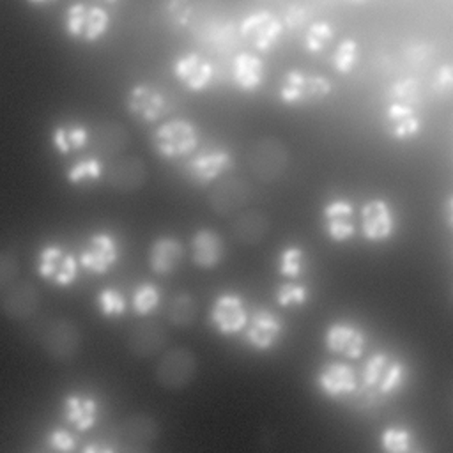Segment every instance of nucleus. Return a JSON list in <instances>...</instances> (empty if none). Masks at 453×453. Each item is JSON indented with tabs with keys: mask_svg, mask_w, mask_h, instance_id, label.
Instances as JSON below:
<instances>
[{
	"mask_svg": "<svg viewBox=\"0 0 453 453\" xmlns=\"http://www.w3.org/2000/svg\"><path fill=\"white\" fill-rule=\"evenodd\" d=\"M157 423L147 414H133L126 418L117 428L119 449L127 453L149 451L157 439Z\"/></svg>",
	"mask_w": 453,
	"mask_h": 453,
	"instance_id": "16",
	"label": "nucleus"
},
{
	"mask_svg": "<svg viewBox=\"0 0 453 453\" xmlns=\"http://www.w3.org/2000/svg\"><path fill=\"white\" fill-rule=\"evenodd\" d=\"M322 225L333 242H347L356 234L354 205L345 198H333L322 207Z\"/></svg>",
	"mask_w": 453,
	"mask_h": 453,
	"instance_id": "21",
	"label": "nucleus"
},
{
	"mask_svg": "<svg viewBox=\"0 0 453 453\" xmlns=\"http://www.w3.org/2000/svg\"><path fill=\"white\" fill-rule=\"evenodd\" d=\"M269 230H271V221L267 214L262 211L241 212L230 226L232 237L244 246L260 244L267 237Z\"/></svg>",
	"mask_w": 453,
	"mask_h": 453,
	"instance_id": "30",
	"label": "nucleus"
},
{
	"mask_svg": "<svg viewBox=\"0 0 453 453\" xmlns=\"http://www.w3.org/2000/svg\"><path fill=\"white\" fill-rule=\"evenodd\" d=\"M163 12L166 19L177 27L186 28L191 25L195 16V2L193 0H165Z\"/></svg>",
	"mask_w": 453,
	"mask_h": 453,
	"instance_id": "40",
	"label": "nucleus"
},
{
	"mask_svg": "<svg viewBox=\"0 0 453 453\" xmlns=\"http://www.w3.org/2000/svg\"><path fill=\"white\" fill-rule=\"evenodd\" d=\"M101 2H104V4H115V2H119V0H101Z\"/></svg>",
	"mask_w": 453,
	"mask_h": 453,
	"instance_id": "50",
	"label": "nucleus"
},
{
	"mask_svg": "<svg viewBox=\"0 0 453 453\" xmlns=\"http://www.w3.org/2000/svg\"><path fill=\"white\" fill-rule=\"evenodd\" d=\"M126 108L142 122H156L168 111V99L157 87L138 83L127 92Z\"/></svg>",
	"mask_w": 453,
	"mask_h": 453,
	"instance_id": "18",
	"label": "nucleus"
},
{
	"mask_svg": "<svg viewBox=\"0 0 453 453\" xmlns=\"http://www.w3.org/2000/svg\"><path fill=\"white\" fill-rule=\"evenodd\" d=\"M248 308L239 292L225 290L216 296L209 310L211 326L223 336H234L242 333L248 322Z\"/></svg>",
	"mask_w": 453,
	"mask_h": 453,
	"instance_id": "8",
	"label": "nucleus"
},
{
	"mask_svg": "<svg viewBox=\"0 0 453 453\" xmlns=\"http://www.w3.org/2000/svg\"><path fill=\"white\" fill-rule=\"evenodd\" d=\"M161 301V292L152 283H142L133 294V310L136 315L152 313Z\"/></svg>",
	"mask_w": 453,
	"mask_h": 453,
	"instance_id": "41",
	"label": "nucleus"
},
{
	"mask_svg": "<svg viewBox=\"0 0 453 453\" xmlns=\"http://www.w3.org/2000/svg\"><path fill=\"white\" fill-rule=\"evenodd\" d=\"M51 140H53V147L62 152V154H67L71 150H78L81 147L87 145L88 142V131L81 126H76V124H65V126H57L53 129V134H51Z\"/></svg>",
	"mask_w": 453,
	"mask_h": 453,
	"instance_id": "34",
	"label": "nucleus"
},
{
	"mask_svg": "<svg viewBox=\"0 0 453 453\" xmlns=\"http://www.w3.org/2000/svg\"><path fill=\"white\" fill-rule=\"evenodd\" d=\"M288 150L281 140L264 136L255 140L246 150V165L251 175L262 182H276L288 168Z\"/></svg>",
	"mask_w": 453,
	"mask_h": 453,
	"instance_id": "3",
	"label": "nucleus"
},
{
	"mask_svg": "<svg viewBox=\"0 0 453 453\" xmlns=\"http://www.w3.org/2000/svg\"><path fill=\"white\" fill-rule=\"evenodd\" d=\"M196 317V301L189 292L173 296L168 306V320L177 327H189Z\"/></svg>",
	"mask_w": 453,
	"mask_h": 453,
	"instance_id": "35",
	"label": "nucleus"
},
{
	"mask_svg": "<svg viewBox=\"0 0 453 453\" xmlns=\"http://www.w3.org/2000/svg\"><path fill=\"white\" fill-rule=\"evenodd\" d=\"M42 349L51 359L69 361L78 354L81 336L76 324L65 317L46 322L39 331Z\"/></svg>",
	"mask_w": 453,
	"mask_h": 453,
	"instance_id": "7",
	"label": "nucleus"
},
{
	"mask_svg": "<svg viewBox=\"0 0 453 453\" xmlns=\"http://www.w3.org/2000/svg\"><path fill=\"white\" fill-rule=\"evenodd\" d=\"M304 255L306 253L301 246H296V244L285 246L280 251L278 260H276L278 274L287 280H297L304 271V260H306Z\"/></svg>",
	"mask_w": 453,
	"mask_h": 453,
	"instance_id": "36",
	"label": "nucleus"
},
{
	"mask_svg": "<svg viewBox=\"0 0 453 453\" xmlns=\"http://www.w3.org/2000/svg\"><path fill=\"white\" fill-rule=\"evenodd\" d=\"M331 92L333 83L327 76L294 67L283 74L278 88V99L287 106H301L319 103Z\"/></svg>",
	"mask_w": 453,
	"mask_h": 453,
	"instance_id": "2",
	"label": "nucleus"
},
{
	"mask_svg": "<svg viewBox=\"0 0 453 453\" xmlns=\"http://www.w3.org/2000/svg\"><path fill=\"white\" fill-rule=\"evenodd\" d=\"M117 258H119L117 241L104 232L94 234L80 253V264L94 274L108 273L110 267L117 262Z\"/></svg>",
	"mask_w": 453,
	"mask_h": 453,
	"instance_id": "22",
	"label": "nucleus"
},
{
	"mask_svg": "<svg viewBox=\"0 0 453 453\" xmlns=\"http://www.w3.org/2000/svg\"><path fill=\"white\" fill-rule=\"evenodd\" d=\"M168 342L165 327L157 322H142L127 334V347L138 357H150L163 350Z\"/></svg>",
	"mask_w": 453,
	"mask_h": 453,
	"instance_id": "28",
	"label": "nucleus"
},
{
	"mask_svg": "<svg viewBox=\"0 0 453 453\" xmlns=\"http://www.w3.org/2000/svg\"><path fill=\"white\" fill-rule=\"evenodd\" d=\"M25 2L34 5V7H44V5H50V4H53L57 0H25Z\"/></svg>",
	"mask_w": 453,
	"mask_h": 453,
	"instance_id": "49",
	"label": "nucleus"
},
{
	"mask_svg": "<svg viewBox=\"0 0 453 453\" xmlns=\"http://www.w3.org/2000/svg\"><path fill=\"white\" fill-rule=\"evenodd\" d=\"M48 441H50V446L57 451H71V449H74V444H76L74 435L67 430H62V428L53 430L50 434Z\"/></svg>",
	"mask_w": 453,
	"mask_h": 453,
	"instance_id": "47",
	"label": "nucleus"
},
{
	"mask_svg": "<svg viewBox=\"0 0 453 453\" xmlns=\"http://www.w3.org/2000/svg\"><path fill=\"white\" fill-rule=\"evenodd\" d=\"M412 439L414 437L409 428L391 425L380 432L379 444H380V449L386 453H411L414 449Z\"/></svg>",
	"mask_w": 453,
	"mask_h": 453,
	"instance_id": "37",
	"label": "nucleus"
},
{
	"mask_svg": "<svg viewBox=\"0 0 453 453\" xmlns=\"http://www.w3.org/2000/svg\"><path fill=\"white\" fill-rule=\"evenodd\" d=\"M18 258L11 251H0V290L12 283L18 276Z\"/></svg>",
	"mask_w": 453,
	"mask_h": 453,
	"instance_id": "46",
	"label": "nucleus"
},
{
	"mask_svg": "<svg viewBox=\"0 0 453 453\" xmlns=\"http://www.w3.org/2000/svg\"><path fill=\"white\" fill-rule=\"evenodd\" d=\"M152 145L165 159L189 156L198 147V129L188 119H172L152 133Z\"/></svg>",
	"mask_w": 453,
	"mask_h": 453,
	"instance_id": "6",
	"label": "nucleus"
},
{
	"mask_svg": "<svg viewBox=\"0 0 453 453\" xmlns=\"http://www.w3.org/2000/svg\"><path fill=\"white\" fill-rule=\"evenodd\" d=\"M444 212H446L448 225L453 228V193L448 196V200H446V203H444Z\"/></svg>",
	"mask_w": 453,
	"mask_h": 453,
	"instance_id": "48",
	"label": "nucleus"
},
{
	"mask_svg": "<svg viewBox=\"0 0 453 453\" xmlns=\"http://www.w3.org/2000/svg\"><path fill=\"white\" fill-rule=\"evenodd\" d=\"M226 253V246L223 237L211 230V228H200L191 237V260L196 267L202 269H212L216 267Z\"/></svg>",
	"mask_w": 453,
	"mask_h": 453,
	"instance_id": "27",
	"label": "nucleus"
},
{
	"mask_svg": "<svg viewBox=\"0 0 453 453\" xmlns=\"http://www.w3.org/2000/svg\"><path fill=\"white\" fill-rule=\"evenodd\" d=\"M232 165H234V159L226 149L209 147L191 156L184 163L182 172L189 182L196 186H205L218 180L225 172L230 170Z\"/></svg>",
	"mask_w": 453,
	"mask_h": 453,
	"instance_id": "10",
	"label": "nucleus"
},
{
	"mask_svg": "<svg viewBox=\"0 0 453 453\" xmlns=\"http://www.w3.org/2000/svg\"><path fill=\"white\" fill-rule=\"evenodd\" d=\"M175 80L191 92H202L211 87L214 80V65L198 51L179 55L172 64Z\"/></svg>",
	"mask_w": 453,
	"mask_h": 453,
	"instance_id": "14",
	"label": "nucleus"
},
{
	"mask_svg": "<svg viewBox=\"0 0 453 453\" xmlns=\"http://www.w3.org/2000/svg\"><path fill=\"white\" fill-rule=\"evenodd\" d=\"M182 258H184V248L180 241L173 235L157 237L149 250V265L159 276L175 273Z\"/></svg>",
	"mask_w": 453,
	"mask_h": 453,
	"instance_id": "29",
	"label": "nucleus"
},
{
	"mask_svg": "<svg viewBox=\"0 0 453 453\" xmlns=\"http://www.w3.org/2000/svg\"><path fill=\"white\" fill-rule=\"evenodd\" d=\"M97 304L104 317H120L126 311V299L115 288H103L97 294Z\"/></svg>",
	"mask_w": 453,
	"mask_h": 453,
	"instance_id": "44",
	"label": "nucleus"
},
{
	"mask_svg": "<svg viewBox=\"0 0 453 453\" xmlns=\"http://www.w3.org/2000/svg\"><path fill=\"white\" fill-rule=\"evenodd\" d=\"M315 384L324 396L342 400L359 388V377L350 365L343 361H329L317 372Z\"/></svg>",
	"mask_w": 453,
	"mask_h": 453,
	"instance_id": "15",
	"label": "nucleus"
},
{
	"mask_svg": "<svg viewBox=\"0 0 453 453\" xmlns=\"http://www.w3.org/2000/svg\"><path fill=\"white\" fill-rule=\"evenodd\" d=\"M331 67L338 74H350L359 62V44L354 37H343L331 53Z\"/></svg>",
	"mask_w": 453,
	"mask_h": 453,
	"instance_id": "33",
	"label": "nucleus"
},
{
	"mask_svg": "<svg viewBox=\"0 0 453 453\" xmlns=\"http://www.w3.org/2000/svg\"><path fill=\"white\" fill-rule=\"evenodd\" d=\"M265 80V64L253 51H239L232 58V81L241 92H257Z\"/></svg>",
	"mask_w": 453,
	"mask_h": 453,
	"instance_id": "26",
	"label": "nucleus"
},
{
	"mask_svg": "<svg viewBox=\"0 0 453 453\" xmlns=\"http://www.w3.org/2000/svg\"><path fill=\"white\" fill-rule=\"evenodd\" d=\"M405 365L391 354L379 350L365 361L359 375V384L375 389L382 396H388L396 393L405 384Z\"/></svg>",
	"mask_w": 453,
	"mask_h": 453,
	"instance_id": "4",
	"label": "nucleus"
},
{
	"mask_svg": "<svg viewBox=\"0 0 453 453\" xmlns=\"http://www.w3.org/2000/svg\"><path fill=\"white\" fill-rule=\"evenodd\" d=\"M350 2H357L359 4V2H365V0H350Z\"/></svg>",
	"mask_w": 453,
	"mask_h": 453,
	"instance_id": "51",
	"label": "nucleus"
},
{
	"mask_svg": "<svg viewBox=\"0 0 453 453\" xmlns=\"http://www.w3.org/2000/svg\"><path fill=\"white\" fill-rule=\"evenodd\" d=\"M110 12L103 5L87 2H73L64 12L65 34L80 42H96L110 30Z\"/></svg>",
	"mask_w": 453,
	"mask_h": 453,
	"instance_id": "1",
	"label": "nucleus"
},
{
	"mask_svg": "<svg viewBox=\"0 0 453 453\" xmlns=\"http://www.w3.org/2000/svg\"><path fill=\"white\" fill-rule=\"evenodd\" d=\"M384 126L395 140L407 142L421 133L423 122L416 113L414 106L398 101H389L384 110Z\"/></svg>",
	"mask_w": 453,
	"mask_h": 453,
	"instance_id": "25",
	"label": "nucleus"
},
{
	"mask_svg": "<svg viewBox=\"0 0 453 453\" xmlns=\"http://www.w3.org/2000/svg\"><path fill=\"white\" fill-rule=\"evenodd\" d=\"M432 92L439 97L453 92V64H442L437 67L432 78Z\"/></svg>",
	"mask_w": 453,
	"mask_h": 453,
	"instance_id": "45",
	"label": "nucleus"
},
{
	"mask_svg": "<svg viewBox=\"0 0 453 453\" xmlns=\"http://www.w3.org/2000/svg\"><path fill=\"white\" fill-rule=\"evenodd\" d=\"M196 373V357L189 349L175 347L165 352L156 366V380L166 389L186 388Z\"/></svg>",
	"mask_w": 453,
	"mask_h": 453,
	"instance_id": "11",
	"label": "nucleus"
},
{
	"mask_svg": "<svg viewBox=\"0 0 453 453\" xmlns=\"http://www.w3.org/2000/svg\"><path fill=\"white\" fill-rule=\"evenodd\" d=\"M104 179L113 189L120 193H131L145 184L147 166L140 157L134 156L119 157L106 168Z\"/></svg>",
	"mask_w": 453,
	"mask_h": 453,
	"instance_id": "24",
	"label": "nucleus"
},
{
	"mask_svg": "<svg viewBox=\"0 0 453 453\" xmlns=\"http://www.w3.org/2000/svg\"><path fill=\"white\" fill-rule=\"evenodd\" d=\"M324 347L331 354L359 359L366 350V333L349 320H334L324 331Z\"/></svg>",
	"mask_w": 453,
	"mask_h": 453,
	"instance_id": "12",
	"label": "nucleus"
},
{
	"mask_svg": "<svg viewBox=\"0 0 453 453\" xmlns=\"http://www.w3.org/2000/svg\"><path fill=\"white\" fill-rule=\"evenodd\" d=\"M283 319L269 308H255L242 329L246 345L255 352L271 350L283 336Z\"/></svg>",
	"mask_w": 453,
	"mask_h": 453,
	"instance_id": "9",
	"label": "nucleus"
},
{
	"mask_svg": "<svg viewBox=\"0 0 453 453\" xmlns=\"http://www.w3.org/2000/svg\"><path fill=\"white\" fill-rule=\"evenodd\" d=\"M336 37V28L327 19H313L303 30V50L310 55L324 53Z\"/></svg>",
	"mask_w": 453,
	"mask_h": 453,
	"instance_id": "32",
	"label": "nucleus"
},
{
	"mask_svg": "<svg viewBox=\"0 0 453 453\" xmlns=\"http://www.w3.org/2000/svg\"><path fill=\"white\" fill-rule=\"evenodd\" d=\"M37 273L41 278L58 287H67L76 280L78 265L76 260L60 246L48 244L39 251Z\"/></svg>",
	"mask_w": 453,
	"mask_h": 453,
	"instance_id": "19",
	"label": "nucleus"
},
{
	"mask_svg": "<svg viewBox=\"0 0 453 453\" xmlns=\"http://www.w3.org/2000/svg\"><path fill=\"white\" fill-rule=\"evenodd\" d=\"M250 196V184L242 177H225L209 191V205L218 216H230L244 209Z\"/></svg>",
	"mask_w": 453,
	"mask_h": 453,
	"instance_id": "17",
	"label": "nucleus"
},
{
	"mask_svg": "<svg viewBox=\"0 0 453 453\" xmlns=\"http://www.w3.org/2000/svg\"><path fill=\"white\" fill-rule=\"evenodd\" d=\"M103 173V163L96 157H88L83 161H78L74 166L69 168L67 172V180L73 184H80L83 180L97 179Z\"/></svg>",
	"mask_w": 453,
	"mask_h": 453,
	"instance_id": "43",
	"label": "nucleus"
},
{
	"mask_svg": "<svg viewBox=\"0 0 453 453\" xmlns=\"http://www.w3.org/2000/svg\"><path fill=\"white\" fill-rule=\"evenodd\" d=\"M389 99L398 101L409 106H419L423 101V92H421V83L416 78H400L389 85Z\"/></svg>",
	"mask_w": 453,
	"mask_h": 453,
	"instance_id": "39",
	"label": "nucleus"
},
{
	"mask_svg": "<svg viewBox=\"0 0 453 453\" xmlns=\"http://www.w3.org/2000/svg\"><path fill=\"white\" fill-rule=\"evenodd\" d=\"M88 142L94 156L115 157L127 149L129 133L120 122L103 120L94 126L92 133H88Z\"/></svg>",
	"mask_w": 453,
	"mask_h": 453,
	"instance_id": "23",
	"label": "nucleus"
},
{
	"mask_svg": "<svg viewBox=\"0 0 453 453\" xmlns=\"http://www.w3.org/2000/svg\"><path fill=\"white\" fill-rule=\"evenodd\" d=\"M396 230V216L384 198H370L361 207V234L370 242H384Z\"/></svg>",
	"mask_w": 453,
	"mask_h": 453,
	"instance_id": "13",
	"label": "nucleus"
},
{
	"mask_svg": "<svg viewBox=\"0 0 453 453\" xmlns=\"http://www.w3.org/2000/svg\"><path fill=\"white\" fill-rule=\"evenodd\" d=\"M310 299V288L304 283L294 280L283 281L274 290V301L280 308H299L304 306Z\"/></svg>",
	"mask_w": 453,
	"mask_h": 453,
	"instance_id": "38",
	"label": "nucleus"
},
{
	"mask_svg": "<svg viewBox=\"0 0 453 453\" xmlns=\"http://www.w3.org/2000/svg\"><path fill=\"white\" fill-rule=\"evenodd\" d=\"M280 18H281V23H283L285 30L301 32L311 21V12H310L308 5L299 4V2H292V4L285 5Z\"/></svg>",
	"mask_w": 453,
	"mask_h": 453,
	"instance_id": "42",
	"label": "nucleus"
},
{
	"mask_svg": "<svg viewBox=\"0 0 453 453\" xmlns=\"http://www.w3.org/2000/svg\"><path fill=\"white\" fill-rule=\"evenodd\" d=\"M64 416L76 430H88L97 419V402L85 395H67L64 400Z\"/></svg>",
	"mask_w": 453,
	"mask_h": 453,
	"instance_id": "31",
	"label": "nucleus"
},
{
	"mask_svg": "<svg viewBox=\"0 0 453 453\" xmlns=\"http://www.w3.org/2000/svg\"><path fill=\"white\" fill-rule=\"evenodd\" d=\"M283 32L281 18L269 9L251 11L239 23L241 39L262 55L271 53L280 44Z\"/></svg>",
	"mask_w": 453,
	"mask_h": 453,
	"instance_id": "5",
	"label": "nucleus"
},
{
	"mask_svg": "<svg viewBox=\"0 0 453 453\" xmlns=\"http://www.w3.org/2000/svg\"><path fill=\"white\" fill-rule=\"evenodd\" d=\"M39 290L28 281H12L2 288L0 308L12 320H27L39 308Z\"/></svg>",
	"mask_w": 453,
	"mask_h": 453,
	"instance_id": "20",
	"label": "nucleus"
}]
</instances>
